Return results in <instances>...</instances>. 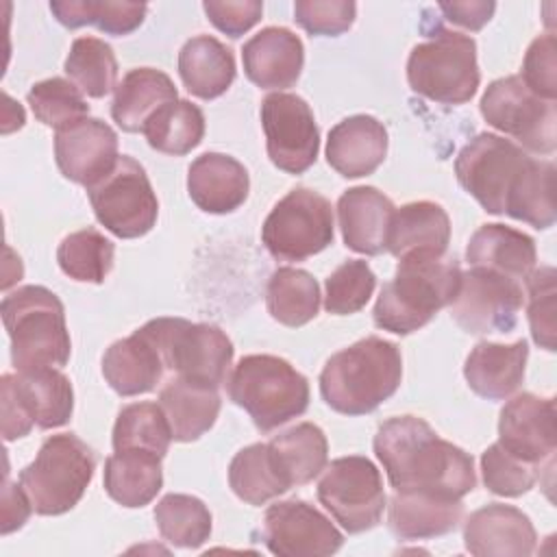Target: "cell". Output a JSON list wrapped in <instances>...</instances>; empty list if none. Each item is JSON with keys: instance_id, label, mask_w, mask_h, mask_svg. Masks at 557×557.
<instances>
[{"instance_id": "6da1fadb", "label": "cell", "mask_w": 557, "mask_h": 557, "mask_svg": "<svg viewBox=\"0 0 557 557\" xmlns=\"http://www.w3.org/2000/svg\"><path fill=\"white\" fill-rule=\"evenodd\" d=\"M374 453L394 492H424L461 500L476 487L472 457L442 440L418 416L385 420L374 435Z\"/></svg>"}, {"instance_id": "7a4b0ae2", "label": "cell", "mask_w": 557, "mask_h": 557, "mask_svg": "<svg viewBox=\"0 0 557 557\" xmlns=\"http://www.w3.org/2000/svg\"><path fill=\"white\" fill-rule=\"evenodd\" d=\"M400 379V348L370 335L331 355L320 372V394L333 411L363 416L394 396Z\"/></svg>"}, {"instance_id": "3957f363", "label": "cell", "mask_w": 557, "mask_h": 557, "mask_svg": "<svg viewBox=\"0 0 557 557\" xmlns=\"http://www.w3.org/2000/svg\"><path fill=\"white\" fill-rule=\"evenodd\" d=\"M461 268L457 259L409 257L400 259L374 305V324L396 335H409L457 296Z\"/></svg>"}, {"instance_id": "277c9868", "label": "cell", "mask_w": 557, "mask_h": 557, "mask_svg": "<svg viewBox=\"0 0 557 557\" xmlns=\"http://www.w3.org/2000/svg\"><path fill=\"white\" fill-rule=\"evenodd\" d=\"M11 339L15 370L61 368L70 359L72 342L63 302L44 285H24L7 294L0 305Z\"/></svg>"}, {"instance_id": "5b68a950", "label": "cell", "mask_w": 557, "mask_h": 557, "mask_svg": "<svg viewBox=\"0 0 557 557\" xmlns=\"http://www.w3.org/2000/svg\"><path fill=\"white\" fill-rule=\"evenodd\" d=\"M228 398L242 407L263 433L302 416L309 407L307 379L274 355H246L226 381Z\"/></svg>"}, {"instance_id": "8992f818", "label": "cell", "mask_w": 557, "mask_h": 557, "mask_svg": "<svg viewBox=\"0 0 557 557\" xmlns=\"http://www.w3.org/2000/svg\"><path fill=\"white\" fill-rule=\"evenodd\" d=\"M96 470L94 450L74 433L50 435L20 472V485L39 516H61L83 498Z\"/></svg>"}, {"instance_id": "52a82bcc", "label": "cell", "mask_w": 557, "mask_h": 557, "mask_svg": "<svg viewBox=\"0 0 557 557\" xmlns=\"http://www.w3.org/2000/svg\"><path fill=\"white\" fill-rule=\"evenodd\" d=\"M407 81L416 94L433 102H468L481 81L474 39L435 24L429 39L409 52Z\"/></svg>"}, {"instance_id": "ba28073f", "label": "cell", "mask_w": 557, "mask_h": 557, "mask_svg": "<svg viewBox=\"0 0 557 557\" xmlns=\"http://www.w3.org/2000/svg\"><path fill=\"white\" fill-rule=\"evenodd\" d=\"M157 344L163 363L176 376L220 387L233 361V344L215 324H196L185 318H154L141 326Z\"/></svg>"}, {"instance_id": "9c48e42d", "label": "cell", "mask_w": 557, "mask_h": 557, "mask_svg": "<svg viewBox=\"0 0 557 557\" xmlns=\"http://www.w3.org/2000/svg\"><path fill=\"white\" fill-rule=\"evenodd\" d=\"M533 157L518 144L494 133L472 137L455 159L459 185L487 211L503 215Z\"/></svg>"}, {"instance_id": "30bf717a", "label": "cell", "mask_w": 557, "mask_h": 557, "mask_svg": "<svg viewBox=\"0 0 557 557\" xmlns=\"http://www.w3.org/2000/svg\"><path fill=\"white\" fill-rule=\"evenodd\" d=\"M268 252L278 261H305L333 242V207L307 187L283 196L261 226Z\"/></svg>"}, {"instance_id": "8fae6325", "label": "cell", "mask_w": 557, "mask_h": 557, "mask_svg": "<svg viewBox=\"0 0 557 557\" xmlns=\"http://www.w3.org/2000/svg\"><path fill=\"white\" fill-rule=\"evenodd\" d=\"M96 220L120 239L146 235L159 215V200L139 161L122 154L115 168L87 189Z\"/></svg>"}, {"instance_id": "7c38bea8", "label": "cell", "mask_w": 557, "mask_h": 557, "mask_svg": "<svg viewBox=\"0 0 557 557\" xmlns=\"http://www.w3.org/2000/svg\"><path fill=\"white\" fill-rule=\"evenodd\" d=\"M481 115L490 126L513 137L520 148L550 154L557 146V104L535 96L520 76L490 83L481 98Z\"/></svg>"}, {"instance_id": "4fadbf2b", "label": "cell", "mask_w": 557, "mask_h": 557, "mask_svg": "<svg viewBox=\"0 0 557 557\" xmlns=\"http://www.w3.org/2000/svg\"><path fill=\"white\" fill-rule=\"evenodd\" d=\"M318 498L344 531L363 533L383 518V476L368 457H339L326 466L318 481Z\"/></svg>"}, {"instance_id": "5bb4252c", "label": "cell", "mask_w": 557, "mask_h": 557, "mask_svg": "<svg viewBox=\"0 0 557 557\" xmlns=\"http://www.w3.org/2000/svg\"><path fill=\"white\" fill-rule=\"evenodd\" d=\"M522 302L524 296L518 281L485 268H470L461 272L450 315L472 335L509 333L518 322Z\"/></svg>"}, {"instance_id": "9a60e30c", "label": "cell", "mask_w": 557, "mask_h": 557, "mask_svg": "<svg viewBox=\"0 0 557 557\" xmlns=\"http://www.w3.org/2000/svg\"><path fill=\"white\" fill-rule=\"evenodd\" d=\"M261 126L270 161L287 172H307L320 150V131L311 107L296 94L276 91L261 102Z\"/></svg>"}, {"instance_id": "2e32d148", "label": "cell", "mask_w": 557, "mask_h": 557, "mask_svg": "<svg viewBox=\"0 0 557 557\" xmlns=\"http://www.w3.org/2000/svg\"><path fill=\"white\" fill-rule=\"evenodd\" d=\"M261 540L278 557H326L344 544L339 529L300 498L278 500L265 509Z\"/></svg>"}, {"instance_id": "e0dca14e", "label": "cell", "mask_w": 557, "mask_h": 557, "mask_svg": "<svg viewBox=\"0 0 557 557\" xmlns=\"http://www.w3.org/2000/svg\"><path fill=\"white\" fill-rule=\"evenodd\" d=\"M498 444L533 466L553 461L557 448L555 398L522 392L507 400L498 418Z\"/></svg>"}, {"instance_id": "ac0fdd59", "label": "cell", "mask_w": 557, "mask_h": 557, "mask_svg": "<svg viewBox=\"0 0 557 557\" xmlns=\"http://www.w3.org/2000/svg\"><path fill=\"white\" fill-rule=\"evenodd\" d=\"M54 159L67 181L89 189L115 168L117 135L107 122L87 115L54 133Z\"/></svg>"}, {"instance_id": "d6986e66", "label": "cell", "mask_w": 557, "mask_h": 557, "mask_svg": "<svg viewBox=\"0 0 557 557\" xmlns=\"http://www.w3.org/2000/svg\"><path fill=\"white\" fill-rule=\"evenodd\" d=\"M531 518L513 505L490 503L463 524L466 550L476 557H527L535 550Z\"/></svg>"}, {"instance_id": "ffe728a7", "label": "cell", "mask_w": 557, "mask_h": 557, "mask_svg": "<svg viewBox=\"0 0 557 557\" xmlns=\"http://www.w3.org/2000/svg\"><path fill=\"white\" fill-rule=\"evenodd\" d=\"M248 81L261 89H285L296 85L305 65V48L298 35L283 26H268L252 35L242 48Z\"/></svg>"}, {"instance_id": "44dd1931", "label": "cell", "mask_w": 557, "mask_h": 557, "mask_svg": "<svg viewBox=\"0 0 557 557\" xmlns=\"http://www.w3.org/2000/svg\"><path fill=\"white\" fill-rule=\"evenodd\" d=\"M394 202L370 185L346 189L337 200V218L344 244L359 255H381L387 250Z\"/></svg>"}, {"instance_id": "7402d4cb", "label": "cell", "mask_w": 557, "mask_h": 557, "mask_svg": "<svg viewBox=\"0 0 557 557\" xmlns=\"http://www.w3.org/2000/svg\"><path fill=\"white\" fill-rule=\"evenodd\" d=\"M387 154V131L372 115H350L329 131L326 161L346 176L359 178L372 174Z\"/></svg>"}, {"instance_id": "603a6c76", "label": "cell", "mask_w": 557, "mask_h": 557, "mask_svg": "<svg viewBox=\"0 0 557 557\" xmlns=\"http://www.w3.org/2000/svg\"><path fill=\"white\" fill-rule=\"evenodd\" d=\"M246 168L231 154L205 152L187 170V191L194 205L207 213H231L248 198Z\"/></svg>"}, {"instance_id": "cb8c5ba5", "label": "cell", "mask_w": 557, "mask_h": 557, "mask_svg": "<svg viewBox=\"0 0 557 557\" xmlns=\"http://www.w3.org/2000/svg\"><path fill=\"white\" fill-rule=\"evenodd\" d=\"M163 370V357L144 329L113 342L102 357L104 381L120 396H139L152 392L161 381Z\"/></svg>"}, {"instance_id": "d4e9b609", "label": "cell", "mask_w": 557, "mask_h": 557, "mask_svg": "<svg viewBox=\"0 0 557 557\" xmlns=\"http://www.w3.org/2000/svg\"><path fill=\"white\" fill-rule=\"evenodd\" d=\"M448 242L450 220L437 202L418 200L394 211L387 250L398 261L409 257H444Z\"/></svg>"}, {"instance_id": "484cf974", "label": "cell", "mask_w": 557, "mask_h": 557, "mask_svg": "<svg viewBox=\"0 0 557 557\" xmlns=\"http://www.w3.org/2000/svg\"><path fill=\"white\" fill-rule=\"evenodd\" d=\"M26 416L39 429H57L70 422L74 411V389L70 379L57 368L17 370L15 374H2Z\"/></svg>"}, {"instance_id": "4316f807", "label": "cell", "mask_w": 557, "mask_h": 557, "mask_svg": "<svg viewBox=\"0 0 557 557\" xmlns=\"http://www.w3.org/2000/svg\"><path fill=\"white\" fill-rule=\"evenodd\" d=\"M529 346L524 339L513 344L498 342H479L466 357L463 376L474 394L487 400H503L511 396L522 379L527 368Z\"/></svg>"}, {"instance_id": "83f0119b", "label": "cell", "mask_w": 557, "mask_h": 557, "mask_svg": "<svg viewBox=\"0 0 557 557\" xmlns=\"http://www.w3.org/2000/svg\"><path fill=\"white\" fill-rule=\"evenodd\" d=\"M466 261L470 268H485L520 281L535 268L537 252L535 242L527 233L494 222L474 231L466 248Z\"/></svg>"}, {"instance_id": "f1b7e54d", "label": "cell", "mask_w": 557, "mask_h": 557, "mask_svg": "<svg viewBox=\"0 0 557 557\" xmlns=\"http://www.w3.org/2000/svg\"><path fill=\"white\" fill-rule=\"evenodd\" d=\"M178 100L172 78L154 67H135L115 87L111 117L126 133H141L146 122L165 104Z\"/></svg>"}, {"instance_id": "f546056e", "label": "cell", "mask_w": 557, "mask_h": 557, "mask_svg": "<svg viewBox=\"0 0 557 557\" xmlns=\"http://www.w3.org/2000/svg\"><path fill=\"white\" fill-rule=\"evenodd\" d=\"M463 518L461 500L424 492H394L389 500V529L400 540H429L457 529Z\"/></svg>"}, {"instance_id": "4dcf8cb0", "label": "cell", "mask_w": 557, "mask_h": 557, "mask_svg": "<svg viewBox=\"0 0 557 557\" xmlns=\"http://www.w3.org/2000/svg\"><path fill=\"white\" fill-rule=\"evenodd\" d=\"M178 74L189 94L213 100L235 81L233 52L211 35H198L183 44L178 52Z\"/></svg>"}, {"instance_id": "1f68e13d", "label": "cell", "mask_w": 557, "mask_h": 557, "mask_svg": "<svg viewBox=\"0 0 557 557\" xmlns=\"http://www.w3.org/2000/svg\"><path fill=\"white\" fill-rule=\"evenodd\" d=\"M159 405L170 422L172 440L194 442L213 426L222 400L215 387L176 376L159 392Z\"/></svg>"}, {"instance_id": "d6a6232c", "label": "cell", "mask_w": 557, "mask_h": 557, "mask_svg": "<svg viewBox=\"0 0 557 557\" xmlns=\"http://www.w3.org/2000/svg\"><path fill=\"white\" fill-rule=\"evenodd\" d=\"M161 459L146 450H115L104 461V490L122 507L148 505L163 485Z\"/></svg>"}, {"instance_id": "836d02e7", "label": "cell", "mask_w": 557, "mask_h": 557, "mask_svg": "<svg viewBox=\"0 0 557 557\" xmlns=\"http://www.w3.org/2000/svg\"><path fill=\"white\" fill-rule=\"evenodd\" d=\"M274 463L289 487L313 481L329 461V442L320 426L300 422L268 442Z\"/></svg>"}, {"instance_id": "e575fe53", "label": "cell", "mask_w": 557, "mask_h": 557, "mask_svg": "<svg viewBox=\"0 0 557 557\" xmlns=\"http://www.w3.org/2000/svg\"><path fill=\"white\" fill-rule=\"evenodd\" d=\"M265 305L276 322L302 326L318 315L320 285L307 270L278 268L268 281Z\"/></svg>"}, {"instance_id": "d590c367", "label": "cell", "mask_w": 557, "mask_h": 557, "mask_svg": "<svg viewBox=\"0 0 557 557\" xmlns=\"http://www.w3.org/2000/svg\"><path fill=\"white\" fill-rule=\"evenodd\" d=\"M228 485L237 498L248 505H263L289 490L281 476L268 444H250L242 448L228 466Z\"/></svg>"}, {"instance_id": "8d00e7d4", "label": "cell", "mask_w": 557, "mask_h": 557, "mask_svg": "<svg viewBox=\"0 0 557 557\" xmlns=\"http://www.w3.org/2000/svg\"><path fill=\"white\" fill-rule=\"evenodd\" d=\"M52 15L67 28L94 24L107 35H128L141 26L148 7L144 2H113V0H52Z\"/></svg>"}, {"instance_id": "74e56055", "label": "cell", "mask_w": 557, "mask_h": 557, "mask_svg": "<svg viewBox=\"0 0 557 557\" xmlns=\"http://www.w3.org/2000/svg\"><path fill=\"white\" fill-rule=\"evenodd\" d=\"M150 148L183 157L191 152L205 137V115L198 104L189 100H174L161 107L141 131Z\"/></svg>"}, {"instance_id": "f35d334b", "label": "cell", "mask_w": 557, "mask_h": 557, "mask_svg": "<svg viewBox=\"0 0 557 557\" xmlns=\"http://www.w3.org/2000/svg\"><path fill=\"white\" fill-rule=\"evenodd\" d=\"M172 442L170 422L159 403H133L120 409L113 424V450H146L168 455Z\"/></svg>"}, {"instance_id": "ab89813d", "label": "cell", "mask_w": 557, "mask_h": 557, "mask_svg": "<svg viewBox=\"0 0 557 557\" xmlns=\"http://www.w3.org/2000/svg\"><path fill=\"white\" fill-rule=\"evenodd\" d=\"M154 522L161 537L178 548H198L211 535L209 507L189 494H165L154 505Z\"/></svg>"}, {"instance_id": "60d3db41", "label": "cell", "mask_w": 557, "mask_h": 557, "mask_svg": "<svg viewBox=\"0 0 557 557\" xmlns=\"http://www.w3.org/2000/svg\"><path fill=\"white\" fill-rule=\"evenodd\" d=\"M63 70L70 81L89 98H104L111 89L117 87V61L113 48L98 37L74 39Z\"/></svg>"}, {"instance_id": "b9f144b4", "label": "cell", "mask_w": 557, "mask_h": 557, "mask_svg": "<svg viewBox=\"0 0 557 557\" xmlns=\"http://www.w3.org/2000/svg\"><path fill=\"white\" fill-rule=\"evenodd\" d=\"M505 213L513 220L531 224L537 231L555 224V165L550 161H531L520 185L507 200Z\"/></svg>"}, {"instance_id": "7bdbcfd3", "label": "cell", "mask_w": 557, "mask_h": 557, "mask_svg": "<svg viewBox=\"0 0 557 557\" xmlns=\"http://www.w3.org/2000/svg\"><path fill=\"white\" fill-rule=\"evenodd\" d=\"M115 246L96 228H81L63 237L57 261L63 274L83 283H102L113 268Z\"/></svg>"}, {"instance_id": "ee69618b", "label": "cell", "mask_w": 557, "mask_h": 557, "mask_svg": "<svg viewBox=\"0 0 557 557\" xmlns=\"http://www.w3.org/2000/svg\"><path fill=\"white\" fill-rule=\"evenodd\" d=\"M26 100H28L35 117L54 131L70 126V124L87 117V113H89V104H87L83 91L72 81L61 78V76H52V78L35 83L28 89Z\"/></svg>"}, {"instance_id": "f6af8a7d", "label": "cell", "mask_w": 557, "mask_h": 557, "mask_svg": "<svg viewBox=\"0 0 557 557\" xmlns=\"http://www.w3.org/2000/svg\"><path fill=\"white\" fill-rule=\"evenodd\" d=\"M376 287V276L368 261H344L324 283V309L333 315H350L366 307Z\"/></svg>"}, {"instance_id": "bcb514c9", "label": "cell", "mask_w": 557, "mask_h": 557, "mask_svg": "<svg viewBox=\"0 0 557 557\" xmlns=\"http://www.w3.org/2000/svg\"><path fill=\"white\" fill-rule=\"evenodd\" d=\"M527 318L531 326L533 342L553 352L555 350V331H557V272L550 265L531 270L527 276Z\"/></svg>"}, {"instance_id": "7dc6e473", "label": "cell", "mask_w": 557, "mask_h": 557, "mask_svg": "<svg viewBox=\"0 0 557 557\" xmlns=\"http://www.w3.org/2000/svg\"><path fill=\"white\" fill-rule=\"evenodd\" d=\"M481 472L483 483L492 494L509 498L527 494L540 479V466L513 457L498 442L483 450Z\"/></svg>"}, {"instance_id": "c3c4849f", "label": "cell", "mask_w": 557, "mask_h": 557, "mask_svg": "<svg viewBox=\"0 0 557 557\" xmlns=\"http://www.w3.org/2000/svg\"><path fill=\"white\" fill-rule=\"evenodd\" d=\"M357 4L350 0H296L294 20L309 35L337 37L355 22Z\"/></svg>"}, {"instance_id": "681fc988", "label": "cell", "mask_w": 557, "mask_h": 557, "mask_svg": "<svg viewBox=\"0 0 557 557\" xmlns=\"http://www.w3.org/2000/svg\"><path fill=\"white\" fill-rule=\"evenodd\" d=\"M522 83L540 98H557V39L555 35H540L531 41L522 61Z\"/></svg>"}, {"instance_id": "f907efd6", "label": "cell", "mask_w": 557, "mask_h": 557, "mask_svg": "<svg viewBox=\"0 0 557 557\" xmlns=\"http://www.w3.org/2000/svg\"><path fill=\"white\" fill-rule=\"evenodd\" d=\"M209 22L228 37H242L250 30L263 13V2L259 0H207L202 4Z\"/></svg>"}, {"instance_id": "816d5d0a", "label": "cell", "mask_w": 557, "mask_h": 557, "mask_svg": "<svg viewBox=\"0 0 557 557\" xmlns=\"http://www.w3.org/2000/svg\"><path fill=\"white\" fill-rule=\"evenodd\" d=\"M437 7L450 24H457V26L468 28V30H481L496 11L494 2H483V0L440 2Z\"/></svg>"}, {"instance_id": "f5cc1de1", "label": "cell", "mask_w": 557, "mask_h": 557, "mask_svg": "<svg viewBox=\"0 0 557 557\" xmlns=\"http://www.w3.org/2000/svg\"><path fill=\"white\" fill-rule=\"evenodd\" d=\"M33 511L30 498L26 496L24 487L20 483H11L4 479V490H2V535L24 527Z\"/></svg>"}]
</instances>
